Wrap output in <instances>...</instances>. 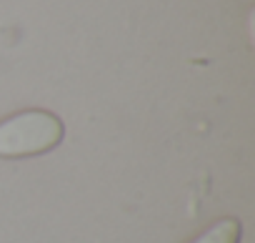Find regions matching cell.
Returning <instances> with one entry per match:
<instances>
[{
	"label": "cell",
	"mask_w": 255,
	"mask_h": 243,
	"mask_svg": "<svg viewBox=\"0 0 255 243\" xmlns=\"http://www.w3.org/2000/svg\"><path fill=\"white\" fill-rule=\"evenodd\" d=\"M238 241H240V223L235 218H220L190 243H238Z\"/></svg>",
	"instance_id": "7a4b0ae2"
},
{
	"label": "cell",
	"mask_w": 255,
	"mask_h": 243,
	"mask_svg": "<svg viewBox=\"0 0 255 243\" xmlns=\"http://www.w3.org/2000/svg\"><path fill=\"white\" fill-rule=\"evenodd\" d=\"M63 120L50 110H23L0 123V158H28L53 151L63 141Z\"/></svg>",
	"instance_id": "6da1fadb"
}]
</instances>
